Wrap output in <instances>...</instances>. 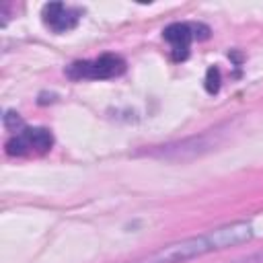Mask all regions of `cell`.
Listing matches in <instances>:
<instances>
[{
    "label": "cell",
    "mask_w": 263,
    "mask_h": 263,
    "mask_svg": "<svg viewBox=\"0 0 263 263\" xmlns=\"http://www.w3.org/2000/svg\"><path fill=\"white\" fill-rule=\"evenodd\" d=\"M253 234L255 232H253L251 222L238 220V222H230V224L205 230L197 236H189L179 242L166 245V247H162L138 261H129V263H187L195 257L249 242L253 238Z\"/></svg>",
    "instance_id": "1"
},
{
    "label": "cell",
    "mask_w": 263,
    "mask_h": 263,
    "mask_svg": "<svg viewBox=\"0 0 263 263\" xmlns=\"http://www.w3.org/2000/svg\"><path fill=\"white\" fill-rule=\"evenodd\" d=\"M123 72H125V62L115 53H103L95 60L74 62L66 70V74L72 80H107Z\"/></svg>",
    "instance_id": "2"
},
{
    "label": "cell",
    "mask_w": 263,
    "mask_h": 263,
    "mask_svg": "<svg viewBox=\"0 0 263 263\" xmlns=\"http://www.w3.org/2000/svg\"><path fill=\"white\" fill-rule=\"evenodd\" d=\"M53 146V136L45 127H23L21 132L12 134L6 142L8 156H31V154H45Z\"/></svg>",
    "instance_id": "3"
},
{
    "label": "cell",
    "mask_w": 263,
    "mask_h": 263,
    "mask_svg": "<svg viewBox=\"0 0 263 263\" xmlns=\"http://www.w3.org/2000/svg\"><path fill=\"white\" fill-rule=\"evenodd\" d=\"M210 29L201 23H173L162 31L164 41L171 45V55L175 62H183L189 55V45L195 39H208Z\"/></svg>",
    "instance_id": "4"
},
{
    "label": "cell",
    "mask_w": 263,
    "mask_h": 263,
    "mask_svg": "<svg viewBox=\"0 0 263 263\" xmlns=\"http://www.w3.org/2000/svg\"><path fill=\"white\" fill-rule=\"evenodd\" d=\"M41 16H43V23L53 33H66L78 25V21L82 16V8L64 4V2H49L43 6Z\"/></svg>",
    "instance_id": "5"
},
{
    "label": "cell",
    "mask_w": 263,
    "mask_h": 263,
    "mask_svg": "<svg viewBox=\"0 0 263 263\" xmlns=\"http://www.w3.org/2000/svg\"><path fill=\"white\" fill-rule=\"evenodd\" d=\"M4 127H6L8 132H21L25 125H23V119L18 117V113L6 111V115H4Z\"/></svg>",
    "instance_id": "6"
},
{
    "label": "cell",
    "mask_w": 263,
    "mask_h": 263,
    "mask_svg": "<svg viewBox=\"0 0 263 263\" xmlns=\"http://www.w3.org/2000/svg\"><path fill=\"white\" fill-rule=\"evenodd\" d=\"M205 88H208V92H218V88H220V72H218V68H210L208 70Z\"/></svg>",
    "instance_id": "7"
},
{
    "label": "cell",
    "mask_w": 263,
    "mask_h": 263,
    "mask_svg": "<svg viewBox=\"0 0 263 263\" xmlns=\"http://www.w3.org/2000/svg\"><path fill=\"white\" fill-rule=\"evenodd\" d=\"M232 263H263V251L253 253V255H247V257H240V259H236Z\"/></svg>",
    "instance_id": "8"
}]
</instances>
